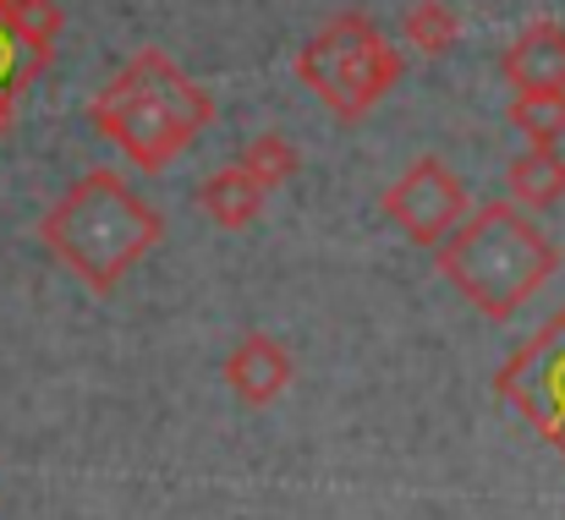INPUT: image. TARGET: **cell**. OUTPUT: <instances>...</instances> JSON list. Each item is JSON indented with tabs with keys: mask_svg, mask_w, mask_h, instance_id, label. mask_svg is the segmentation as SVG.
<instances>
[{
	"mask_svg": "<svg viewBox=\"0 0 565 520\" xmlns=\"http://www.w3.org/2000/svg\"><path fill=\"white\" fill-rule=\"evenodd\" d=\"M6 6H11V0H0V11H6Z\"/></svg>",
	"mask_w": 565,
	"mask_h": 520,
	"instance_id": "obj_16",
	"label": "cell"
},
{
	"mask_svg": "<svg viewBox=\"0 0 565 520\" xmlns=\"http://www.w3.org/2000/svg\"><path fill=\"white\" fill-rule=\"evenodd\" d=\"M264 197H269V192L242 171V165H220V171L203 175V186H198V208H203V219L220 225V230H247V225L264 214Z\"/></svg>",
	"mask_w": 565,
	"mask_h": 520,
	"instance_id": "obj_9",
	"label": "cell"
},
{
	"mask_svg": "<svg viewBox=\"0 0 565 520\" xmlns=\"http://www.w3.org/2000/svg\"><path fill=\"white\" fill-rule=\"evenodd\" d=\"M39 77H44V66L28 55V44H22L17 28H11V17L0 11V138L17 127V105H22V94H28Z\"/></svg>",
	"mask_w": 565,
	"mask_h": 520,
	"instance_id": "obj_11",
	"label": "cell"
},
{
	"mask_svg": "<svg viewBox=\"0 0 565 520\" xmlns=\"http://www.w3.org/2000/svg\"><path fill=\"white\" fill-rule=\"evenodd\" d=\"M236 165L253 175L264 192H275V186H286L291 175L302 171V149H297L286 132H258V138L236 154Z\"/></svg>",
	"mask_w": 565,
	"mask_h": 520,
	"instance_id": "obj_14",
	"label": "cell"
},
{
	"mask_svg": "<svg viewBox=\"0 0 565 520\" xmlns=\"http://www.w3.org/2000/svg\"><path fill=\"white\" fill-rule=\"evenodd\" d=\"M379 208H384V219H390L412 247L439 252V247L461 230V219L472 214V197H467V181L450 171L439 154H417L406 171L384 186Z\"/></svg>",
	"mask_w": 565,
	"mask_h": 520,
	"instance_id": "obj_5",
	"label": "cell"
},
{
	"mask_svg": "<svg viewBox=\"0 0 565 520\" xmlns=\"http://www.w3.org/2000/svg\"><path fill=\"white\" fill-rule=\"evenodd\" d=\"M500 77L511 94H565V22L539 17L500 50Z\"/></svg>",
	"mask_w": 565,
	"mask_h": 520,
	"instance_id": "obj_7",
	"label": "cell"
},
{
	"mask_svg": "<svg viewBox=\"0 0 565 520\" xmlns=\"http://www.w3.org/2000/svg\"><path fill=\"white\" fill-rule=\"evenodd\" d=\"M6 17H11L17 39L28 44V55L50 72L55 44H61V33H66V6H61V0H11Z\"/></svg>",
	"mask_w": 565,
	"mask_h": 520,
	"instance_id": "obj_12",
	"label": "cell"
},
{
	"mask_svg": "<svg viewBox=\"0 0 565 520\" xmlns=\"http://www.w3.org/2000/svg\"><path fill=\"white\" fill-rule=\"evenodd\" d=\"M88 121L99 127L105 143L121 149V160L138 175H160L171 171L192 149V138L214 121V99L160 44H143L94 94Z\"/></svg>",
	"mask_w": 565,
	"mask_h": 520,
	"instance_id": "obj_2",
	"label": "cell"
},
{
	"mask_svg": "<svg viewBox=\"0 0 565 520\" xmlns=\"http://www.w3.org/2000/svg\"><path fill=\"white\" fill-rule=\"evenodd\" d=\"M291 72L335 121H363L390 99L406 61L369 11H341L297 50Z\"/></svg>",
	"mask_w": 565,
	"mask_h": 520,
	"instance_id": "obj_4",
	"label": "cell"
},
{
	"mask_svg": "<svg viewBox=\"0 0 565 520\" xmlns=\"http://www.w3.org/2000/svg\"><path fill=\"white\" fill-rule=\"evenodd\" d=\"M297 367H291V350L280 346L275 335L253 329L242 335L236 346L225 350V389L242 400V405H275L286 389H291Z\"/></svg>",
	"mask_w": 565,
	"mask_h": 520,
	"instance_id": "obj_8",
	"label": "cell"
},
{
	"mask_svg": "<svg viewBox=\"0 0 565 520\" xmlns=\"http://www.w3.org/2000/svg\"><path fill=\"white\" fill-rule=\"evenodd\" d=\"M505 121L527 138V149H561V138H565V94H511Z\"/></svg>",
	"mask_w": 565,
	"mask_h": 520,
	"instance_id": "obj_13",
	"label": "cell"
},
{
	"mask_svg": "<svg viewBox=\"0 0 565 520\" xmlns=\"http://www.w3.org/2000/svg\"><path fill=\"white\" fill-rule=\"evenodd\" d=\"M39 241L77 285L110 296L166 241V214L149 197H138V186L121 171L94 165L44 208Z\"/></svg>",
	"mask_w": 565,
	"mask_h": 520,
	"instance_id": "obj_1",
	"label": "cell"
},
{
	"mask_svg": "<svg viewBox=\"0 0 565 520\" xmlns=\"http://www.w3.org/2000/svg\"><path fill=\"white\" fill-rule=\"evenodd\" d=\"M494 394L527 416L565 461V307L527 340L505 356V367L494 372Z\"/></svg>",
	"mask_w": 565,
	"mask_h": 520,
	"instance_id": "obj_6",
	"label": "cell"
},
{
	"mask_svg": "<svg viewBox=\"0 0 565 520\" xmlns=\"http://www.w3.org/2000/svg\"><path fill=\"white\" fill-rule=\"evenodd\" d=\"M505 186H511V203H522L527 214L555 208L565 197V154L561 149H522L505 165Z\"/></svg>",
	"mask_w": 565,
	"mask_h": 520,
	"instance_id": "obj_10",
	"label": "cell"
},
{
	"mask_svg": "<svg viewBox=\"0 0 565 520\" xmlns=\"http://www.w3.org/2000/svg\"><path fill=\"white\" fill-rule=\"evenodd\" d=\"M434 269L456 285L467 307H478L489 324H505L555 280L561 247L522 203L494 197L461 219V230L434 252Z\"/></svg>",
	"mask_w": 565,
	"mask_h": 520,
	"instance_id": "obj_3",
	"label": "cell"
},
{
	"mask_svg": "<svg viewBox=\"0 0 565 520\" xmlns=\"http://www.w3.org/2000/svg\"><path fill=\"white\" fill-rule=\"evenodd\" d=\"M401 33H406V44H412L417 55H445V50H456V39H461V17H456L445 0H412L406 17H401Z\"/></svg>",
	"mask_w": 565,
	"mask_h": 520,
	"instance_id": "obj_15",
	"label": "cell"
}]
</instances>
